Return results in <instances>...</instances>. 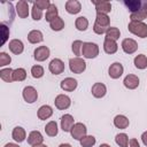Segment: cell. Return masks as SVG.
Returning <instances> with one entry per match:
<instances>
[{
    "mask_svg": "<svg viewBox=\"0 0 147 147\" xmlns=\"http://www.w3.org/2000/svg\"><path fill=\"white\" fill-rule=\"evenodd\" d=\"M103 49L107 54H115L118 49V45L116 42V40L109 39V38H105L103 41Z\"/></svg>",
    "mask_w": 147,
    "mask_h": 147,
    "instance_id": "d6986e66",
    "label": "cell"
},
{
    "mask_svg": "<svg viewBox=\"0 0 147 147\" xmlns=\"http://www.w3.org/2000/svg\"><path fill=\"white\" fill-rule=\"evenodd\" d=\"M8 47H9V51H10L13 54H16V55L21 54V53L24 51V45H23V42H22L21 40H18V39H13V40H10L9 44H8Z\"/></svg>",
    "mask_w": 147,
    "mask_h": 147,
    "instance_id": "ac0fdd59",
    "label": "cell"
},
{
    "mask_svg": "<svg viewBox=\"0 0 147 147\" xmlns=\"http://www.w3.org/2000/svg\"><path fill=\"white\" fill-rule=\"evenodd\" d=\"M45 132L48 137H55L59 132V129H57V124L55 121H51L46 124L45 126Z\"/></svg>",
    "mask_w": 147,
    "mask_h": 147,
    "instance_id": "83f0119b",
    "label": "cell"
},
{
    "mask_svg": "<svg viewBox=\"0 0 147 147\" xmlns=\"http://www.w3.org/2000/svg\"><path fill=\"white\" fill-rule=\"evenodd\" d=\"M11 137L16 142H22L26 138V132L22 126H16L11 132Z\"/></svg>",
    "mask_w": 147,
    "mask_h": 147,
    "instance_id": "7402d4cb",
    "label": "cell"
},
{
    "mask_svg": "<svg viewBox=\"0 0 147 147\" xmlns=\"http://www.w3.org/2000/svg\"><path fill=\"white\" fill-rule=\"evenodd\" d=\"M74 117L70 114H64L61 117V129L64 132H70L71 127L74 126Z\"/></svg>",
    "mask_w": 147,
    "mask_h": 147,
    "instance_id": "e0dca14e",
    "label": "cell"
},
{
    "mask_svg": "<svg viewBox=\"0 0 147 147\" xmlns=\"http://www.w3.org/2000/svg\"><path fill=\"white\" fill-rule=\"evenodd\" d=\"M122 49L126 54H133L138 49V44L134 39L131 38H125L122 41Z\"/></svg>",
    "mask_w": 147,
    "mask_h": 147,
    "instance_id": "9c48e42d",
    "label": "cell"
},
{
    "mask_svg": "<svg viewBox=\"0 0 147 147\" xmlns=\"http://www.w3.org/2000/svg\"><path fill=\"white\" fill-rule=\"evenodd\" d=\"M124 68L122 65V63L119 62H114L113 64H110L109 69H108V75L110 76V78L113 79H117L123 75Z\"/></svg>",
    "mask_w": 147,
    "mask_h": 147,
    "instance_id": "8fae6325",
    "label": "cell"
},
{
    "mask_svg": "<svg viewBox=\"0 0 147 147\" xmlns=\"http://www.w3.org/2000/svg\"><path fill=\"white\" fill-rule=\"evenodd\" d=\"M146 17H147V13L144 8H141L140 10H138L136 13H131V15H130L131 22H142Z\"/></svg>",
    "mask_w": 147,
    "mask_h": 147,
    "instance_id": "f546056e",
    "label": "cell"
},
{
    "mask_svg": "<svg viewBox=\"0 0 147 147\" xmlns=\"http://www.w3.org/2000/svg\"><path fill=\"white\" fill-rule=\"evenodd\" d=\"M32 147H47V146L44 145V144H39V145H34V146H32Z\"/></svg>",
    "mask_w": 147,
    "mask_h": 147,
    "instance_id": "681fc988",
    "label": "cell"
},
{
    "mask_svg": "<svg viewBox=\"0 0 147 147\" xmlns=\"http://www.w3.org/2000/svg\"><path fill=\"white\" fill-rule=\"evenodd\" d=\"M91 92H92V95H93L94 98L100 99V98H103V96L106 95V93H107V87H106V85H105L103 83H95V84H93Z\"/></svg>",
    "mask_w": 147,
    "mask_h": 147,
    "instance_id": "4fadbf2b",
    "label": "cell"
},
{
    "mask_svg": "<svg viewBox=\"0 0 147 147\" xmlns=\"http://www.w3.org/2000/svg\"><path fill=\"white\" fill-rule=\"evenodd\" d=\"M77 85H78L77 80H76L75 78H71V77L64 78V79L61 82V84H60L61 88H62L63 91H65V92H72V91H75L76 87H77Z\"/></svg>",
    "mask_w": 147,
    "mask_h": 147,
    "instance_id": "7c38bea8",
    "label": "cell"
},
{
    "mask_svg": "<svg viewBox=\"0 0 147 147\" xmlns=\"http://www.w3.org/2000/svg\"><path fill=\"white\" fill-rule=\"evenodd\" d=\"M142 8H144V9H145V10H146V13H147V1H146V2H144V3H142Z\"/></svg>",
    "mask_w": 147,
    "mask_h": 147,
    "instance_id": "c3c4849f",
    "label": "cell"
},
{
    "mask_svg": "<svg viewBox=\"0 0 147 147\" xmlns=\"http://www.w3.org/2000/svg\"><path fill=\"white\" fill-rule=\"evenodd\" d=\"M65 10H67V13L72 14V15L78 14L82 10V5L77 0H68L65 2Z\"/></svg>",
    "mask_w": 147,
    "mask_h": 147,
    "instance_id": "2e32d148",
    "label": "cell"
},
{
    "mask_svg": "<svg viewBox=\"0 0 147 147\" xmlns=\"http://www.w3.org/2000/svg\"><path fill=\"white\" fill-rule=\"evenodd\" d=\"M95 23L108 29L109 28V23H110V18L108 17V15L106 14H96V17H95Z\"/></svg>",
    "mask_w": 147,
    "mask_h": 147,
    "instance_id": "1f68e13d",
    "label": "cell"
},
{
    "mask_svg": "<svg viewBox=\"0 0 147 147\" xmlns=\"http://www.w3.org/2000/svg\"><path fill=\"white\" fill-rule=\"evenodd\" d=\"M59 147H71V145L70 144H61Z\"/></svg>",
    "mask_w": 147,
    "mask_h": 147,
    "instance_id": "7dc6e473",
    "label": "cell"
},
{
    "mask_svg": "<svg viewBox=\"0 0 147 147\" xmlns=\"http://www.w3.org/2000/svg\"><path fill=\"white\" fill-rule=\"evenodd\" d=\"M5 147H20L17 144H13V142H8L5 145Z\"/></svg>",
    "mask_w": 147,
    "mask_h": 147,
    "instance_id": "bcb514c9",
    "label": "cell"
},
{
    "mask_svg": "<svg viewBox=\"0 0 147 147\" xmlns=\"http://www.w3.org/2000/svg\"><path fill=\"white\" fill-rule=\"evenodd\" d=\"M37 115H38V118H39V119L45 121V119L49 118V117L53 115V109H52L51 106H48V105H44V106H41V107L38 109Z\"/></svg>",
    "mask_w": 147,
    "mask_h": 147,
    "instance_id": "44dd1931",
    "label": "cell"
},
{
    "mask_svg": "<svg viewBox=\"0 0 147 147\" xmlns=\"http://www.w3.org/2000/svg\"><path fill=\"white\" fill-rule=\"evenodd\" d=\"M22 94H23V99L28 103H33L38 99V92L33 86H25L23 88Z\"/></svg>",
    "mask_w": 147,
    "mask_h": 147,
    "instance_id": "5b68a950",
    "label": "cell"
},
{
    "mask_svg": "<svg viewBox=\"0 0 147 147\" xmlns=\"http://www.w3.org/2000/svg\"><path fill=\"white\" fill-rule=\"evenodd\" d=\"M139 82L140 80H139L138 76H136V75H127V76H125V78L123 80V84H124V86L126 88L134 90V88H137L139 86Z\"/></svg>",
    "mask_w": 147,
    "mask_h": 147,
    "instance_id": "9a60e30c",
    "label": "cell"
},
{
    "mask_svg": "<svg viewBox=\"0 0 147 147\" xmlns=\"http://www.w3.org/2000/svg\"><path fill=\"white\" fill-rule=\"evenodd\" d=\"M133 63H134V67L138 69H141V70L146 69L147 68V56L145 54H139L134 57Z\"/></svg>",
    "mask_w": 147,
    "mask_h": 147,
    "instance_id": "4316f807",
    "label": "cell"
},
{
    "mask_svg": "<svg viewBox=\"0 0 147 147\" xmlns=\"http://www.w3.org/2000/svg\"><path fill=\"white\" fill-rule=\"evenodd\" d=\"M86 133H87V129H86L85 124H83V123H75L70 130L71 137L76 140H80L83 137L86 136Z\"/></svg>",
    "mask_w": 147,
    "mask_h": 147,
    "instance_id": "277c9868",
    "label": "cell"
},
{
    "mask_svg": "<svg viewBox=\"0 0 147 147\" xmlns=\"http://www.w3.org/2000/svg\"><path fill=\"white\" fill-rule=\"evenodd\" d=\"M42 141H44V138L39 131H31L28 136V144L31 146L42 144Z\"/></svg>",
    "mask_w": 147,
    "mask_h": 147,
    "instance_id": "ffe728a7",
    "label": "cell"
},
{
    "mask_svg": "<svg viewBox=\"0 0 147 147\" xmlns=\"http://www.w3.org/2000/svg\"><path fill=\"white\" fill-rule=\"evenodd\" d=\"M100 147H110V146H109L108 144H101V145H100Z\"/></svg>",
    "mask_w": 147,
    "mask_h": 147,
    "instance_id": "f907efd6",
    "label": "cell"
},
{
    "mask_svg": "<svg viewBox=\"0 0 147 147\" xmlns=\"http://www.w3.org/2000/svg\"><path fill=\"white\" fill-rule=\"evenodd\" d=\"M69 68L70 71L74 74H82L85 71L86 69V62L82 59V57H72L69 60Z\"/></svg>",
    "mask_w": 147,
    "mask_h": 147,
    "instance_id": "3957f363",
    "label": "cell"
},
{
    "mask_svg": "<svg viewBox=\"0 0 147 147\" xmlns=\"http://www.w3.org/2000/svg\"><path fill=\"white\" fill-rule=\"evenodd\" d=\"M59 16V10H57V7L54 5V3H52L49 7H48V9L46 10V14H45V20L47 21V22H52L53 20H55L56 17Z\"/></svg>",
    "mask_w": 147,
    "mask_h": 147,
    "instance_id": "d4e9b609",
    "label": "cell"
},
{
    "mask_svg": "<svg viewBox=\"0 0 147 147\" xmlns=\"http://www.w3.org/2000/svg\"><path fill=\"white\" fill-rule=\"evenodd\" d=\"M80 146L82 147H93L94 145H95V138L93 137V136H85V137H83L80 140Z\"/></svg>",
    "mask_w": 147,
    "mask_h": 147,
    "instance_id": "8d00e7d4",
    "label": "cell"
},
{
    "mask_svg": "<svg viewBox=\"0 0 147 147\" xmlns=\"http://www.w3.org/2000/svg\"><path fill=\"white\" fill-rule=\"evenodd\" d=\"M129 124H130V121L124 115H117L114 118V125L117 129H126L129 126Z\"/></svg>",
    "mask_w": 147,
    "mask_h": 147,
    "instance_id": "cb8c5ba5",
    "label": "cell"
},
{
    "mask_svg": "<svg viewBox=\"0 0 147 147\" xmlns=\"http://www.w3.org/2000/svg\"><path fill=\"white\" fill-rule=\"evenodd\" d=\"M83 41L82 40H75L71 45V49L74 52L75 55H77V57H79V55H82V48H83Z\"/></svg>",
    "mask_w": 147,
    "mask_h": 147,
    "instance_id": "74e56055",
    "label": "cell"
},
{
    "mask_svg": "<svg viewBox=\"0 0 147 147\" xmlns=\"http://www.w3.org/2000/svg\"><path fill=\"white\" fill-rule=\"evenodd\" d=\"M33 57L38 62H42L49 57V48L47 46H39L33 52Z\"/></svg>",
    "mask_w": 147,
    "mask_h": 147,
    "instance_id": "ba28073f",
    "label": "cell"
},
{
    "mask_svg": "<svg viewBox=\"0 0 147 147\" xmlns=\"http://www.w3.org/2000/svg\"><path fill=\"white\" fill-rule=\"evenodd\" d=\"M26 78V71L23 68H17L13 72V80L14 82H23Z\"/></svg>",
    "mask_w": 147,
    "mask_h": 147,
    "instance_id": "836d02e7",
    "label": "cell"
},
{
    "mask_svg": "<svg viewBox=\"0 0 147 147\" xmlns=\"http://www.w3.org/2000/svg\"><path fill=\"white\" fill-rule=\"evenodd\" d=\"M92 2L95 6L96 14H108L111 10V3L107 0H92Z\"/></svg>",
    "mask_w": 147,
    "mask_h": 147,
    "instance_id": "8992f818",
    "label": "cell"
},
{
    "mask_svg": "<svg viewBox=\"0 0 147 147\" xmlns=\"http://www.w3.org/2000/svg\"><path fill=\"white\" fill-rule=\"evenodd\" d=\"M31 15H32V18L34 21H39L42 17V10L40 8H38L37 6L33 5L32 6V9H31Z\"/></svg>",
    "mask_w": 147,
    "mask_h": 147,
    "instance_id": "ab89813d",
    "label": "cell"
},
{
    "mask_svg": "<svg viewBox=\"0 0 147 147\" xmlns=\"http://www.w3.org/2000/svg\"><path fill=\"white\" fill-rule=\"evenodd\" d=\"M13 72L14 70L10 68H3L0 70V78L2 80H5L6 83H11L13 80Z\"/></svg>",
    "mask_w": 147,
    "mask_h": 147,
    "instance_id": "4dcf8cb0",
    "label": "cell"
},
{
    "mask_svg": "<svg viewBox=\"0 0 147 147\" xmlns=\"http://www.w3.org/2000/svg\"><path fill=\"white\" fill-rule=\"evenodd\" d=\"M33 5L34 6H37L38 8H40L41 10H44V9H48V7L52 5L51 2H49V0H37V1H34L33 2Z\"/></svg>",
    "mask_w": 147,
    "mask_h": 147,
    "instance_id": "b9f144b4",
    "label": "cell"
},
{
    "mask_svg": "<svg viewBox=\"0 0 147 147\" xmlns=\"http://www.w3.org/2000/svg\"><path fill=\"white\" fill-rule=\"evenodd\" d=\"M115 141L119 147H129V137L126 133H118L115 137Z\"/></svg>",
    "mask_w": 147,
    "mask_h": 147,
    "instance_id": "e575fe53",
    "label": "cell"
},
{
    "mask_svg": "<svg viewBox=\"0 0 147 147\" xmlns=\"http://www.w3.org/2000/svg\"><path fill=\"white\" fill-rule=\"evenodd\" d=\"M10 62H11V57L7 53L1 52L0 53V67L8 65V64H10Z\"/></svg>",
    "mask_w": 147,
    "mask_h": 147,
    "instance_id": "60d3db41",
    "label": "cell"
},
{
    "mask_svg": "<svg viewBox=\"0 0 147 147\" xmlns=\"http://www.w3.org/2000/svg\"><path fill=\"white\" fill-rule=\"evenodd\" d=\"M75 26L79 31H85L88 28V20L85 16H79L75 21Z\"/></svg>",
    "mask_w": 147,
    "mask_h": 147,
    "instance_id": "f1b7e54d",
    "label": "cell"
},
{
    "mask_svg": "<svg viewBox=\"0 0 147 147\" xmlns=\"http://www.w3.org/2000/svg\"><path fill=\"white\" fill-rule=\"evenodd\" d=\"M28 40L31 44H38L44 40V36L39 30H32L28 33Z\"/></svg>",
    "mask_w": 147,
    "mask_h": 147,
    "instance_id": "603a6c76",
    "label": "cell"
},
{
    "mask_svg": "<svg viewBox=\"0 0 147 147\" xmlns=\"http://www.w3.org/2000/svg\"><path fill=\"white\" fill-rule=\"evenodd\" d=\"M48 69L53 75H60L64 71V63L60 59H53L48 64Z\"/></svg>",
    "mask_w": 147,
    "mask_h": 147,
    "instance_id": "30bf717a",
    "label": "cell"
},
{
    "mask_svg": "<svg viewBox=\"0 0 147 147\" xmlns=\"http://www.w3.org/2000/svg\"><path fill=\"white\" fill-rule=\"evenodd\" d=\"M124 5L131 10V13H136L142 8V2L140 0H125Z\"/></svg>",
    "mask_w": 147,
    "mask_h": 147,
    "instance_id": "484cf974",
    "label": "cell"
},
{
    "mask_svg": "<svg viewBox=\"0 0 147 147\" xmlns=\"http://www.w3.org/2000/svg\"><path fill=\"white\" fill-rule=\"evenodd\" d=\"M49 26H51V29H52L53 31H61V30L64 28V21H63L60 16H57L55 20H53V21L49 23Z\"/></svg>",
    "mask_w": 147,
    "mask_h": 147,
    "instance_id": "d590c367",
    "label": "cell"
},
{
    "mask_svg": "<svg viewBox=\"0 0 147 147\" xmlns=\"http://www.w3.org/2000/svg\"><path fill=\"white\" fill-rule=\"evenodd\" d=\"M54 103H55V107L60 110H64V109H68L71 105V100L68 95L65 94H59L55 100H54Z\"/></svg>",
    "mask_w": 147,
    "mask_h": 147,
    "instance_id": "52a82bcc",
    "label": "cell"
},
{
    "mask_svg": "<svg viewBox=\"0 0 147 147\" xmlns=\"http://www.w3.org/2000/svg\"><path fill=\"white\" fill-rule=\"evenodd\" d=\"M93 31H94L96 34H103V33H106L107 29L103 28V26H101V25H99V24H96V23H94V25H93Z\"/></svg>",
    "mask_w": 147,
    "mask_h": 147,
    "instance_id": "7bdbcfd3",
    "label": "cell"
},
{
    "mask_svg": "<svg viewBox=\"0 0 147 147\" xmlns=\"http://www.w3.org/2000/svg\"><path fill=\"white\" fill-rule=\"evenodd\" d=\"M121 36V31L116 28V26H109L106 31V38L113 39V40H117Z\"/></svg>",
    "mask_w": 147,
    "mask_h": 147,
    "instance_id": "d6a6232c",
    "label": "cell"
},
{
    "mask_svg": "<svg viewBox=\"0 0 147 147\" xmlns=\"http://www.w3.org/2000/svg\"><path fill=\"white\" fill-rule=\"evenodd\" d=\"M141 140H142L144 145L147 146V131H145V132L141 134Z\"/></svg>",
    "mask_w": 147,
    "mask_h": 147,
    "instance_id": "f6af8a7d",
    "label": "cell"
},
{
    "mask_svg": "<svg viewBox=\"0 0 147 147\" xmlns=\"http://www.w3.org/2000/svg\"><path fill=\"white\" fill-rule=\"evenodd\" d=\"M31 75H32L33 78H37V79L41 78L44 76V68L41 65H38V64L33 65L31 68Z\"/></svg>",
    "mask_w": 147,
    "mask_h": 147,
    "instance_id": "f35d334b",
    "label": "cell"
},
{
    "mask_svg": "<svg viewBox=\"0 0 147 147\" xmlns=\"http://www.w3.org/2000/svg\"><path fill=\"white\" fill-rule=\"evenodd\" d=\"M129 147H140V145H139V141L137 140V139H130L129 140Z\"/></svg>",
    "mask_w": 147,
    "mask_h": 147,
    "instance_id": "ee69618b",
    "label": "cell"
},
{
    "mask_svg": "<svg viewBox=\"0 0 147 147\" xmlns=\"http://www.w3.org/2000/svg\"><path fill=\"white\" fill-rule=\"evenodd\" d=\"M82 55L85 59H94L99 55V46L95 42H84L82 48Z\"/></svg>",
    "mask_w": 147,
    "mask_h": 147,
    "instance_id": "7a4b0ae2",
    "label": "cell"
},
{
    "mask_svg": "<svg viewBox=\"0 0 147 147\" xmlns=\"http://www.w3.org/2000/svg\"><path fill=\"white\" fill-rule=\"evenodd\" d=\"M16 13L21 18H26L29 16V3L25 0H21L16 3Z\"/></svg>",
    "mask_w": 147,
    "mask_h": 147,
    "instance_id": "5bb4252c",
    "label": "cell"
},
{
    "mask_svg": "<svg viewBox=\"0 0 147 147\" xmlns=\"http://www.w3.org/2000/svg\"><path fill=\"white\" fill-rule=\"evenodd\" d=\"M127 29L131 33L137 37L146 38L147 37V24L144 22H130Z\"/></svg>",
    "mask_w": 147,
    "mask_h": 147,
    "instance_id": "6da1fadb",
    "label": "cell"
}]
</instances>
